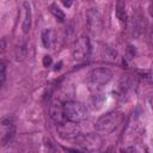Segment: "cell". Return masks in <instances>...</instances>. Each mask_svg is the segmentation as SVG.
Segmentation results:
<instances>
[{"instance_id": "obj_10", "label": "cell", "mask_w": 153, "mask_h": 153, "mask_svg": "<svg viewBox=\"0 0 153 153\" xmlns=\"http://www.w3.org/2000/svg\"><path fill=\"white\" fill-rule=\"evenodd\" d=\"M24 7L26 11H25V19L23 22V32L27 33L31 27V10H30V6L27 2H24Z\"/></svg>"}, {"instance_id": "obj_7", "label": "cell", "mask_w": 153, "mask_h": 153, "mask_svg": "<svg viewBox=\"0 0 153 153\" xmlns=\"http://www.w3.org/2000/svg\"><path fill=\"white\" fill-rule=\"evenodd\" d=\"M57 133L63 139H75L80 135V129L74 122H62L57 124Z\"/></svg>"}, {"instance_id": "obj_18", "label": "cell", "mask_w": 153, "mask_h": 153, "mask_svg": "<svg viewBox=\"0 0 153 153\" xmlns=\"http://www.w3.org/2000/svg\"><path fill=\"white\" fill-rule=\"evenodd\" d=\"M5 50V42L2 39H0V54Z\"/></svg>"}, {"instance_id": "obj_1", "label": "cell", "mask_w": 153, "mask_h": 153, "mask_svg": "<svg viewBox=\"0 0 153 153\" xmlns=\"http://www.w3.org/2000/svg\"><path fill=\"white\" fill-rule=\"evenodd\" d=\"M121 121H122V114L118 111H111L100 116L96 121L94 129L98 134L108 135L112 133L121 124Z\"/></svg>"}, {"instance_id": "obj_13", "label": "cell", "mask_w": 153, "mask_h": 153, "mask_svg": "<svg viewBox=\"0 0 153 153\" xmlns=\"http://www.w3.org/2000/svg\"><path fill=\"white\" fill-rule=\"evenodd\" d=\"M26 51H27V49H26V42H23V43L19 44L18 48H17V51H16V57H17V60H18V61H23V60L25 59V56H26Z\"/></svg>"}, {"instance_id": "obj_6", "label": "cell", "mask_w": 153, "mask_h": 153, "mask_svg": "<svg viewBox=\"0 0 153 153\" xmlns=\"http://www.w3.org/2000/svg\"><path fill=\"white\" fill-rule=\"evenodd\" d=\"M91 53V45H90V41L87 37H80L73 48V56L75 60L80 61L84 59H87L90 56Z\"/></svg>"}, {"instance_id": "obj_2", "label": "cell", "mask_w": 153, "mask_h": 153, "mask_svg": "<svg viewBox=\"0 0 153 153\" xmlns=\"http://www.w3.org/2000/svg\"><path fill=\"white\" fill-rule=\"evenodd\" d=\"M63 112H65L66 120H68L71 122H80V121L86 120V117H87L86 106L82 103L75 102V100H69V102L65 103Z\"/></svg>"}, {"instance_id": "obj_17", "label": "cell", "mask_w": 153, "mask_h": 153, "mask_svg": "<svg viewBox=\"0 0 153 153\" xmlns=\"http://www.w3.org/2000/svg\"><path fill=\"white\" fill-rule=\"evenodd\" d=\"M122 153H137V152H136V149H135L134 147H128V148L124 149Z\"/></svg>"}, {"instance_id": "obj_5", "label": "cell", "mask_w": 153, "mask_h": 153, "mask_svg": "<svg viewBox=\"0 0 153 153\" xmlns=\"http://www.w3.org/2000/svg\"><path fill=\"white\" fill-rule=\"evenodd\" d=\"M86 18H87L88 30L93 35H98L102 31V27H103L102 17H100V13L98 12V10L97 8H90V10H87Z\"/></svg>"}, {"instance_id": "obj_16", "label": "cell", "mask_w": 153, "mask_h": 153, "mask_svg": "<svg viewBox=\"0 0 153 153\" xmlns=\"http://www.w3.org/2000/svg\"><path fill=\"white\" fill-rule=\"evenodd\" d=\"M51 62H53V60H51L50 56L47 55V56L43 57V66H44V67H49V66L51 65Z\"/></svg>"}, {"instance_id": "obj_8", "label": "cell", "mask_w": 153, "mask_h": 153, "mask_svg": "<svg viewBox=\"0 0 153 153\" xmlns=\"http://www.w3.org/2000/svg\"><path fill=\"white\" fill-rule=\"evenodd\" d=\"M49 115L51 120L56 123H62L66 121L65 112H63V105L59 99H54L49 105Z\"/></svg>"}, {"instance_id": "obj_4", "label": "cell", "mask_w": 153, "mask_h": 153, "mask_svg": "<svg viewBox=\"0 0 153 153\" xmlns=\"http://www.w3.org/2000/svg\"><path fill=\"white\" fill-rule=\"evenodd\" d=\"M112 78V72L108 68H96L88 74V80L92 85L99 86L108 84Z\"/></svg>"}, {"instance_id": "obj_15", "label": "cell", "mask_w": 153, "mask_h": 153, "mask_svg": "<svg viewBox=\"0 0 153 153\" xmlns=\"http://www.w3.org/2000/svg\"><path fill=\"white\" fill-rule=\"evenodd\" d=\"M127 54H128V57H129V59H133V57L135 56V47L129 45V47L127 48Z\"/></svg>"}, {"instance_id": "obj_14", "label": "cell", "mask_w": 153, "mask_h": 153, "mask_svg": "<svg viewBox=\"0 0 153 153\" xmlns=\"http://www.w3.org/2000/svg\"><path fill=\"white\" fill-rule=\"evenodd\" d=\"M6 69H7L6 62L0 61V85H2L6 80Z\"/></svg>"}, {"instance_id": "obj_3", "label": "cell", "mask_w": 153, "mask_h": 153, "mask_svg": "<svg viewBox=\"0 0 153 153\" xmlns=\"http://www.w3.org/2000/svg\"><path fill=\"white\" fill-rule=\"evenodd\" d=\"M102 137L99 134L96 133H87V134H80L79 136L75 137V143L82 148L86 152H93L99 149L102 146Z\"/></svg>"}, {"instance_id": "obj_9", "label": "cell", "mask_w": 153, "mask_h": 153, "mask_svg": "<svg viewBox=\"0 0 153 153\" xmlns=\"http://www.w3.org/2000/svg\"><path fill=\"white\" fill-rule=\"evenodd\" d=\"M42 42L45 48H53L55 43V32L53 30H45L42 33Z\"/></svg>"}, {"instance_id": "obj_11", "label": "cell", "mask_w": 153, "mask_h": 153, "mask_svg": "<svg viewBox=\"0 0 153 153\" xmlns=\"http://www.w3.org/2000/svg\"><path fill=\"white\" fill-rule=\"evenodd\" d=\"M116 16L121 22L127 20V14H126V5L123 1H117L116 4Z\"/></svg>"}, {"instance_id": "obj_19", "label": "cell", "mask_w": 153, "mask_h": 153, "mask_svg": "<svg viewBox=\"0 0 153 153\" xmlns=\"http://www.w3.org/2000/svg\"><path fill=\"white\" fill-rule=\"evenodd\" d=\"M61 66H62V62L60 61V62H59V63H57V65L55 66V71H57V69H60V68H61Z\"/></svg>"}, {"instance_id": "obj_12", "label": "cell", "mask_w": 153, "mask_h": 153, "mask_svg": "<svg viewBox=\"0 0 153 153\" xmlns=\"http://www.w3.org/2000/svg\"><path fill=\"white\" fill-rule=\"evenodd\" d=\"M49 10H50V12L54 14V17H55L59 22H63V20H65L66 16H65V13L62 12V10H61L56 4H51V5L49 6Z\"/></svg>"}, {"instance_id": "obj_20", "label": "cell", "mask_w": 153, "mask_h": 153, "mask_svg": "<svg viewBox=\"0 0 153 153\" xmlns=\"http://www.w3.org/2000/svg\"><path fill=\"white\" fill-rule=\"evenodd\" d=\"M62 4H63V5H65V6H67V7H68V6H71V5H72V2H71V1H62Z\"/></svg>"}]
</instances>
